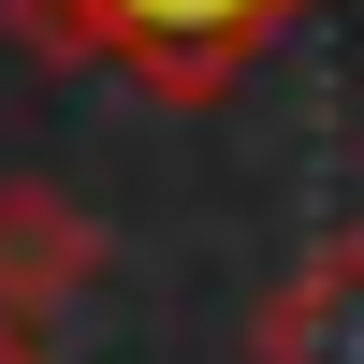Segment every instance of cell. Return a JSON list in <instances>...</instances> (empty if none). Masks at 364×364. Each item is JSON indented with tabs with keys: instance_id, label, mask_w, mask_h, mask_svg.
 <instances>
[{
	"instance_id": "obj_2",
	"label": "cell",
	"mask_w": 364,
	"mask_h": 364,
	"mask_svg": "<svg viewBox=\"0 0 364 364\" xmlns=\"http://www.w3.org/2000/svg\"><path fill=\"white\" fill-rule=\"evenodd\" d=\"M248 364H364V219L321 233L248 321Z\"/></svg>"
},
{
	"instance_id": "obj_3",
	"label": "cell",
	"mask_w": 364,
	"mask_h": 364,
	"mask_svg": "<svg viewBox=\"0 0 364 364\" xmlns=\"http://www.w3.org/2000/svg\"><path fill=\"white\" fill-rule=\"evenodd\" d=\"M87 277H102V219L58 204L44 175H15V190H0V321L44 336V306H73Z\"/></svg>"
},
{
	"instance_id": "obj_1",
	"label": "cell",
	"mask_w": 364,
	"mask_h": 364,
	"mask_svg": "<svg viewBox=\"0 0 364 364\" xmlns=\"http://www.w3.org/2000/svg\"><path fill=\"white\" fill-rule=\"evenodd\" d=\"M291 15H306V0H0V29H15L29 58H58V73L102 58L146 102H219Z\"/></svg>"
},
{
	"instance_id": "obj_4",
	"label": "cell",
	"mask_w": 364,
	"mask_h": 364,
	"mask_svg": "<svg viewBox=\"0 0 364 364\" xmlns=\"http://www.w3.org/2000/svg\"><path fill=\"white\" fill-rule=\"evenodd\" d=\"M0 364H44V336H29V321H0Z\"/></svg>"
}]
</instances>
